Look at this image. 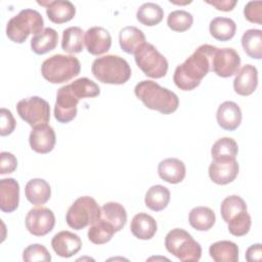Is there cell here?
I'll return each instance as SVG.
<instances>
[{
    "mask_svg": "<svg viewBox=\"0 0 262 262\" xmlns=\"http://www.w3.org/2000/svg\"><path fill=\"white\" fill-rule=\"evenodd\" d=\"M216 46L203 44L194 52L178 64L173 75V82L183 91H190L196 88L203 78L212 71V56Z\"/></svg>",
    "mask_w": 262,
    "mask_h": 262,
    "instance_id": "obj_1",
    "label": "cell"
},
{
    "mask_svg": "<svg viewBox=\"0 0 262 262\" xmlns=\"http://www.w3.org/2000/svg\"><path fill=\"white\" fill-rule=\"evenodd\" d=\"M99 94V86L85 77L60 87L56 93L54 118L64 124L73 121L77 116V105L80 99L95 97Z\"/></svg>",
    "mask_w": 262,
    "mask_h": 262,
    "instance_id": "obj_2",
    "label": "cell"
},
{
    "mask_svg": "<svg viewBox=\"0 0 262 262\" xmlns=\"http://www.w3.org/2000/svg\"><path fill=\"white\" fill-rule=\"evenodd\" d=\"M134 93L147 108L164 115L174 113L179 105L178 96L173 91L151 80L139 82L134 88Z\"/></svg>",
    "mask_w": 262,
    "mask_h": 262,
    "instance_id": "obj_3",
    "label": "cell"
},
{
    "mask_svg": "<svg viewBox=\"0 0 262 262\" xmlns=\"http://www.w3.org/2000/svg\"><path fill=\"white\" fill-rule=\"evenodd\" d=\"M91 72L99 82L104 84L122 85L131 77V68L127 60L115 54H107L94 59Z\"/></svg>",
    "mask_w": 262,
    "mask_h": 262,
    "instance_id": "obj_4",
    "label": "cell"
},
{
    "mask_svg": "<svg viewBox=\"0 0 262 262\" xmlns=\"http://www.w3.org/2000/svg\"><path fill=\"white\" fill-rule=\"evenodd\" d=\"M220 213L232 235L243 236L250 231L252 219L246 202L239 195L233 194L225 198L221 203Z\"/></svg>",
    "mask_w": 262,
    "mask_h": 262,
    "instance_id": "obj_5",
    "label": "cell"
},
{
    "mask_svg": "<svg viewBox=\"0 0 262 262\" xmlns=\"http://www.w3.org/2000/svg\"><path fill=\"white\" fill-rule=\"evenodd\" d=\"M81 64L74 55L54 54L45 59L41 66V74L52 84L69 82L80 74Z\"/></svg>",
    "mask_w": 262,
    "mask_h": 262,
    "instance_id": "obj_6",
    "label": "cell"
},
{
    "mask_svg": "<svg viewBox=\"0 0 262 262\" xmlns=\"http://www.w3.org/2000/svg\"><path fill=\"white\" fill-rule=\"evenodd\" d=\"M44 20L35 9H23L11 17L6 26V36L14 43H24L29 35H37L43 30Z\"/></svg>",
    "mask_w": 262,
    "mask_h": 262,
    "instance_id": "obj_7",
    "label": "cell"
},
{
    "mask_svg": "<svg viewBox=\"0 0 262 262\" xmlns=\"http://www.w3.org/2000/svg\"><path fill=\"white\" fill-rule=\"evenodd\" d=\"M165 247L180 261L196 262L202 256L201 245L186 230L174 228L165 237Z\"/></svg>",
    "mask_w": 262,
    "mask_h": 262,
    "instance_id": "obj_8",
    "label": "cell"
},
{
    "mask_svg": "<svg viewBox=\"0 0 262 262\" xmlns=\"http://www.w3.org/2000/svg\"><path fill=\"white\" fill-rule=\"evenodd\" d=\"M101 209L96 201L88 195L78 198L69 208L66 214L68 225L75 229L81 230L94 223L100 217Z\"/></svg>",
    "mask_w": 262,
    "mask_h": 262,
    "instance_id": "obj_9",
    "label": "cell"
},
{
    "mask_svg": "<svg viewBox=\"0 0 262 262\" xmlns=\"http://www.w3.org/2000/svg\"><path fill=\"white\" fill-rule=\"evenodd\" d=\"M137 67L149 78L160 79L168 72V60L150 43L142 44L134 53Z\"/></svg>",
    "mask_w": 262,
    "mask_h": 262,
    "instance_id": "obj_10",
    "label": "cell"
},
{
    "mask_svg": "<svg viewBox=\"0 0 262 262\" xmlns=\"http://www.w3.org/2000/svg\"><path fill=\"white\" fill-rule=\"evenodd\" d=\"M16 111L18 116L33 128L47 124L50 120L49 103L39 96H31L19 100L16 104Z\"/></svg>",
    "mask_w": 262,
    "mask_h": 262,
    "instance_id": "obj_11",
    "label": "cell"
},
{
    "mask_svg": "<svg viewBox=\"0 0 262 262\" xmlns=\"http://www.w3.org/2000/svg\"><path fill=\"white\" fill-rule=\"evenodd\" d=\"M26 228L35 236H43L49 233L55 225L54 213L46 207H36L31 209L25 220Z\"/></svg>",
    "mask_w": 262,
    "mask_h": 262,
    "instance_id": "obj_12",
    "label": "cell"
},
{
    "mask_svg": "<svg viewBox=\"0 0 262 262\" xmlns=\"http://www.w3.org/2000/svg\"><path fill=\"white\" fill-rule=\"evenodd\" d=\"M241 67V57L233 48L216 47L212 56V71L221 78L235 75Z\"/></svg>",
    "mask_w": 262,
    "mask_h": 262,
    "instance_id": "obj_13",
    "label": "cell"
},
{
    "mask_svg": "<svg viewBox=\"0 0 262 262\" xmlns=\"http://www.w3.org/2000/svg\"><path fill=\"white\" fill-rule=\"evenodd\" d=\"M238 170L236 159H217L213 160L209 166V176L214 183L225 185L237 177Z\"/></svg>",
    "mask_w": 262,
    "mask_h": 262,
    "instance_id": "obj_14",
    "label": "cell"
},
{
    "mask_svg": "<svg viewBox=\"0 0 262 262\" xmlns=\"http://www.w3.org/2000/svg\"><path fill=\"white\" fill-rule=\"evenodd\" d=\"M55 132L48 124L34 127L29 136L31 148L38 154H48L55 145Z\"/></svg>",
    "mask_w": 262,
    "mask_h": 262,
    "instance_id": "obj_15",
    "label": "cell"
},
{
    "mask_svg": "<svg viewBox=\"0 0 262 262\" xmlns=\"http://www.w3.org/2000/svg\"><path fill=\"white\" fill-rule=\"evenodd\" d=\"M87 51L92 55H101L107 52L112 46V37L107 30L102 27L88 29L84 36Z\"/></svg>",
    "mask_w": 262,
    "mask_h": 262,
    "instance_id": "obj_16",
    "label": "cell"
},
{
    "mask_svg": "<svg viewBox=\"0 0 262 262\" xmlns=\"http://www.w3.org/2000/svg\"><path fill=\"white\" fill-rule=\"evenodd\" d=\"M51 247L58 256L70 258L81 250L82 241L76 233L63 230L57 232L52 237Z\"/></svg>",
    "mask_w": 262,
    "mask_h": 262,
    "instance_id": "obj_17",
    "label": "cell"
},
{
    "mask_svg": "<svg viewBox=\"0 0 262 262\" xmlns=\"http://www.w3.org/2000/svg\"><path fill=\"white\" fill-rule=\"evenodd\" d=\"M38 4L46 7V14L48 18L54 24L68 23L76 14L75 5L68 0L54 1H37Z\"/></svg>",
    "mask_w": 262,
    "mask_h": 262,
    "instance_id": "obj_18",
    "label": "cell"
},
{
    "mask_svg": "<svg viewBox=\"0 0 262 262\" xmlns=\"http://www.w3.org/2000/svg\"><path fill=\"white\" fill-rule=\"evenodd\" d=\"M258 85V71L252 64H245L238 70L233 80L235 93L242 96L251 95Z\"/></svg>",
    "mask_w": 262,
    "mask_h": 262,
    "instance_id": "obj_19",
    "label": "cell"
},
{
    "mask_svg": "<svg viewBox=\"0 0 262 262\" xmlns=\"http://www.w3.org/2000/svg\"><path fill=\"white\" fill-rule=\"evenodd\" d=\"M19 184L13 178L0 180V209L2 212L11 213L18 208Z\"/></svg>",
    "mask_w": 262,
    "mask_h": 262,
    "instance_id": "obj_20",
    "label": "cell"
},
{
    "mask_svg": "<svg viewBox=\"0 0 262 262\" xmlns=\"http://www.w3.org/2000/svg\"><path fill=\"white\" fill-rule=\"evenodd\" d=\"M242 118L241 107L233 101H224L218 106L216 120L218 125L224 130H235L241 125Z\"/></svg>",
    "mask_w": 262,
    "mask_h": 262,
    "instance_id": "obj_21",
    "label": "cell"
},
{
    "mask_svg": "<svg viewBox=\"0 0 262 262\" xmlns=\"http://www.w3.org/2000/svg\"><path fill=\"white\" fill-rule=\"evenodd\" d=\"M158 174L161 179L171 184L181 182L186 174L184 163L176 158H168L160 162L158 166Z\"/></svg>",
    "mask_w": 262,
    "mask_h": 262,
    "instance_id": "obj_22",
    "label": "cell"
},
{
    "mask_svg": "<svg viewBox=\"0 0 262 262\" xmlns=\"http://www.w3.org/2000/svg\"><path fill=\"white\" fill-rule=\"evenodd\" d=\"M130 229L135 237L146 241L154 237L157 232L158 225L152 216L141 212L132 218Z\"/></svg>",
    "mask_w": 262,
    "mask_h": 262,
    "instance_id": "obj_23",
    "label": "cell"
},
{
    "mask_svg": "<svg viewBox=\"0 0 262 262\" xmlns=\"http://www.w3.org/2000/svg\"><path fill=\"white\" fill-rule=\"evenodd\" d=\"M25 194L31 204L40 206L49 201L51 188L46 180L42 178H34L27 182L25 186Z\"/></svg>",
    "mask_w": 262,
    "mask_h": 262,
    "instance_id": "obj_24",
    "label": "cell"
},
{
    "mask_svg": "<svg viewBox=\"0 0 262 262\" xmlns=\"http://www.w3.org/2000/svg\"><path fill=\"white\" fill-rule=\"evenodd\" d=\"M119 43L124 52L134 54L145 43V35L140 29L134 26H127L119 33Z\"/></svg>",
    "mask_w": 262,
    "mask_h": 262,
    "instance_id": "obj_25",
    "label": "cell"
},
{
    "mask_svg": "<svg viewBox=\"0 0 262 262\" xmlns=\"http://www.w3.org/2000/svg\"><path fill=\"white\" fill-rule=\"evenodd\" d=\"M58 34L52 28H44L31 40L32 50L39 55L52 51L57 46Z\"/></svg>",
    "mask_w": 262,
    "mask_h": 262,
    "instance_id": "obj_26",
    "label": "cell"
},
{
    "mask_svg": "<svg viewBox=\"0 0 262 262\" xmlns=\"http://www.w3.org/2000/svg\"><path fill=\"white\" fill-rule=\"evenodd\" d=\"M209 254L215 262H236L238 247L230 241H219L210 246Z\"/></svg>",
    "mask_w": 262,
    "mask_h": 262,
    "instance_id": "obj_27",
    "label": "cell"
},
{
    "mask_svg": "<svg viewBox=\"0 0 262 262\" xmlns=\"http://www.w3.org/2000/svg\"><path fill=\"white\" fill-rule=\"evenodd\" d=\"M100 209V218L112 224L117 232L123 229L127 222V213L120 203L108 202L103 204Z\"/></svg>",
    "mask_w": 262,
    "mask_h": 262,
    "instance_id": "obj_28",
    "label": "cell"
},
{
    "mask_svg": "<svg viewBox=\"0 0 262 262\" xmlns=\"http://www.w3.org/2000/svg\"><path fill=\"white\" fill-rule=\"evenodd\" d=\"M170 198V190L166 186L156 184L147 189L144 198V203L148 209L155 212H160L168 206Z\"/></svg>",
    "mask_w": 262,
    "mask_h": 262,
    "instance_id": "obj_29",
    "label": "cell"
},
{
    "mask_svg": "<svg viewBox=\"0 0 262 262\" xmlns=\"http://www.w3.org/2000/svg\"><path fill=\"white\" fill-rule=\"evenodd\" d=\"M216 221L215 213L208 207H195L190 210L188 222L191 227L199 231H207L213 227Z\"/></svg>",
    "mask_w": 262,
    "mask_h": 262,
    "instance_id": "obj_30",
    "label": "cell"
},
{
    "mask_svg": "<svg viewBox=\"0 0 262 262\" xmlns=\"http://www.w3.org/2000/svg\"><path fill=\"white\" fill-rule=\"evenodd\" d=\"M209 31L216 40L228 41L235 35L236 24L231 18L217 16L210 21Z\"/></svg>",
    "mask_w": 262,
    "mask_h": 262,
    "instance_id": "obj_31",
    "label": "cell"
},
{
    "mask_svg": "<svg viewBox=\"0 0 262 262\" xmlns=\"http://www.w3.org/2000/svg\"><path fill=\"white\" fill-rule=\"evenodd\" d=\"M116 232L117 231L112 224L99 217L90 225L87 235L91 243L95 245H103L110 242Z\"/></svg>",
    "mask_w": 262,
    "mask_h": 262,
    "instance_id": "obj_32",
    "label": "cell"
},
{
    "mask_svg": "<svg viewBox=\"0 0 262 262\" xmlns=\"http://www.w3.org/2000/svg\"><path fill=\"white\" fill-rule=\"evenodd\" d=\"M84 32L80 27H70L62 32L61 48L68 53H79L84 49Z\"/></svg>",
    "mask_w": 262,
    "mask_h": 262,
    "instance_id": "obj_33",
    "label": "cell"
},
{
    "mask_svg": "<svg viewBox=\"0 0 262 262\" xmlns=\"http://www.w3.org/2000/svg\"><path fill=\"white\" fill-rule=\"evenodd\" d=\"M164 17L163 8L154 2H146L139 6L136 12L137 20L147 27L159 25Z\"/></svg>",
    "mask_w": 262,
    "mask_h": 262,
    "instance_id": "obj_34",
    "label": "cell"
},
{
    "mask_svg": "<svg viewBox=\"0 0 262 262\" xmlns=\"http://www.w3.org/2000/svg\"><path fill=\"white\" fill-rule=\"evenodd\" d=\"M242 46L252 58L262 57V31L258 29L247 30L242 36Z\"/></svg>",
    "mask_w": 262,
    "mask_h": 262,
    "instance_id": "obj_35",
    "label": "cell"
},
{
    "mask_svg": "<svg viewBox=\"0 0 262 262\" xmlns=\"http://www.w3.org/2000/svg\"><path fill=\"white\" fill-rule=\"evenodd\" d=\"M238 152L236 141L230 137H222L214 142L211 148L213 160L217 159H235Z\"/></svg>",
    "mask_w": 262,
    "mask_h": 262,
    "instance_id": "obj_36",
    "label": "cell"
},
{
    "mask_svg": "<svg viewBox=\"0 0 262 262\" xmlns=\"http://www.w3.org/2000/svg\"><path fill=\"white\" fill-rule=\"evenodd\" d=\"M192 23V14L185 10H174L167 17V25L174 32H185L190 29Z\"/></svg>",
    "mask_w": 262,
    "mask_h": 262,
    "instance_id": "obj_37",
    "label": "cell"
},
{
    "mask_svg": "<svg viewBox=\"0 0 262 262\" xmlns=\"http://www.w3.org/2000/svg\"><path fill=\"white\" fill-rule=\"evenodd\" d=\"M23 259L27 262H49L51 261V255L43 245L32 244L24 250Z\"/></svg>",
    "mask_w": 262,
    "mask_h": 262,
    "instance_id": "obj_38",
    "label": "cell"
},
{
    "mask_svg": "<svg viewBox=\"0 0 262 262\" xmlns=\"http://www.w3.org/2000/svg\"><path fill=\"white\" fill-rule=\"evenodd\" d=\"M244 15L247 20L253 24L262 25V2L250 1L244 8Z\"/></svg>",
    "mask_w": 262,
    "mask_h": 262,
    "instance_id": "obj_39",
    "label": "cell"
},
{
    "mask_svg": "<svg viewBox=\"0 0 262 262\" xmlns=\"http://www.w3.org/2000/svg\"><path fill=\"white\" fill-rule=\"evenodd\" d=\"M15 125L16 122L12 113L7 108L2 107L0 110V135L6 136L11 134L15 129Z\"/></svg>",
    "mask_w": 262,
    "mask_h": 262,
    "instance_id": "obj_40",
    "label": "cell"
},
{
    "mask_svg": "<svg viewBox=\"0 0 262 262\" xmlns=\"http://www.w3.org/2000/svg\"><path fill=\"white\" fill-rule=\"evenodd\" d=\"M17 167V160L15 156L8 151H2L0 154V174H9L15 171Z\"/></svg>",
    "mask_w": 262,
    "mask_h": 262,
    "instance_id": "obj_41",
    "label": "cell"
},
{
    "mask_svg": "<svg viewBox=\"0 0 262 262\" xmlns=\"http://www.w3.org/2000/svg\"><path fill=\"white\" fill-rule=\"evenodd\" d=\"M246 260L249 262H260L262 260V245L255 244L246 251Z\"/></svg>",
    "mask_w": 262,
    "mask_h": 262,
    "instance_id": "obj_42",
    "label": "cell"
},
{
    "mask_svg": "<svg viewBox=\"0 0 262 262\" xmlns=\"http://www.w3.org/2000/svg\"><path fill=\"white\" fill-rule=\"evenodd\" d=\"M206 3L212 5L215 7L217 10L221 11H231L234 6L236 5L237 1L236 0H206Z\"/></svg>",
    "mask_w": 262,
    "mask_h": 262,
    "instance_id": "obj_43",
    "label": "cell"
},
{
    "mask_svg": "<svg viewBox=\"0 0 262 262\" xmlns=\"http://www.w3.org/2000/svg\"><path fill=\"white\" fill-rule=\"evenodd\" d=\"M170 2H171V3H174V4H188V3H190L191 1H185V2H175V1H172V0H170Z\"/></svg>",
    "mask_w": 262,
    "mask_h": 262,
    "instance_id": "obj_44",
    "label": "cell"
}]
</instances>
